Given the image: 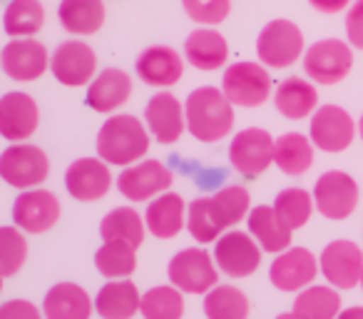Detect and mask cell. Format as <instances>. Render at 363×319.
<instances>
[{
	"mask_svg": "<svg viewBox=\"0 0 363 319\" xmlns=\"http://www.w3.org/2000/svg\"><path fill=\"white\" fill-rule=\"evenodd\" d=\"M356 120L341 105L316 107L311 122H308V137H311L313 147L328 152V155H338V152L348 150L351 142L356 140Z\"/></svg>",
	"mask_w": 363,
	"mask_h": 319,
	"instance_id": "8fae6325",
	"label": "cell"
},
{
	"mask_svg": "<svg viewBox=\"0 0 363 319\" xmlns=\"http://www.w3.org/2000/svg\"><path fill=\"white\" fill-rule=\"evenodd\" d=\"M174 183V175L160 160H140L122 168L117 175V190L130 202H150L157 195L167 193Z\"/></svg>",
	"mask_w": 363,
	"mask_h": 319,
	"instance_id": "5bb4252c",
	"label": "cell"
},
{
	"mask_svg": "<svg viewBox=\"0 0 363 319\" xmlns=\"http://www.w3.org/2000/svg\"><path fill=\"white\" fill-rule=\"evenodd\" d=\"M28 259V239L26 232L16 225L0 227V272L13 277L23 269Z\"/></svg>",
	"mask_w": 363,
	"mask_h": 319,
	"instance_id": "f35d334b",
	"label": "cell"
},
{
	"mask_svg": "<svg viewBox=\"0 0 363 319\" xmlns=\"http://www.w3.org/2000/svg\"><path fill=\"white\" fill-rule=\"evenodd\" d=\"M222 92L234 107H262L274 95L269 67L259 60H237L224 67Z\"/></svg>",
	"mask_w": 363,
	"mask_h": 319,
	"instance_id": "277c9868",
	"label": "cell"
},
{
	"mask_svg": "<svg viewBox=\"0 0 363 319\" xmlns=\"http://www.w3.org/2000/svg\"><path fill=\"white\" fill-rule=\"evenodd\" d=\"M264 249L259 242L244 229H227L222 237L214 242V262L217 269L229 279H247L262 267Z\"/></svg>",
	"mask_w": 363,
	"mask_h": 319,
	"instance_id": "9c48e42d",
	"label": "cell"
},
{
	"mask_svg": "<svg viewBox=\"0 0 363 319\" xmlns=\"http://www.w3.org/2000/svg\"><path fill=\"white\" fill-rule=\"evenodd\" d=\"M145 125L152 140L160 145H174L187 132V117H184V102L169 90H157L145 105Z\"/></svg>",
	"mask_w": 363,
	"mask_h": 319,
	"instance_id": "e0dca14e",
	"label": "cell"
},
{
	"mask_svg": "<svg viewBox=\"0 0 363 319\" xmlns=\"http://www.w3.org/2000/svg\"><path fill=\"white\" fill-rule=\"evenodd\" d=\"M247 232L259 242V247L269 254H279L291 247L294 229H289L277 215L274 205H257L247 215Z\"/></svg>",
	"mask_w": 363,
	"mask_h": 319,
	"instance_id": "83f0119b",
	"label": "cell"
},
{
	"mask_svg": "<svg viewBox=\"0 0 363 319\" xmlns=\"http://www.w3.org/2000/svg\"><path fill=\"white\" fill-rule=\"evenodd\" d=\"M187 294L179 292L174 284H157L142 294L140 314L142 319H182L184 317V302Z\"/></svg>",
	"mask_w": 363,
	"mask_h": 319,
	"instance_id": "d590c367",
	"label": "cell"
},
{
	"mask_svg": "<svg viewBox=\"0 0 363 319\" xmlns=\"http://www.w3.org/2000/svg\"><path fill=\"white\" fill-rule=\"evenodd\" d=\"M303 50L306 43L301 28L286 18L269 21L257 38V58L269 70H286L296 60H301Z\"/></svg>",
	"mask_w": 363,
	"mask_h": 319,
	"instance_id": "8992f818",
	"label": "cell"
},
{
	"mask_svg": "<svg viewBox=\"0 0 363 319\" xmlns=\"http://www.w3.org/2000/svg\"><path fill=\"white\" fill-rule=\"evenodd\" d=\"M112 168L102 157H80L65 170V190L77 202H97L112 190Z\"/></svg>",
	"mask_w": 363,
	"mask_h": 319,
	"instance_id": "d6986e66",
	"label": "cell"
},
{
	"mask_svg": "<svg viewBox=\"0 0 363 319\" xmlns=\"http://www.w3.org/2000/svg\"><path fill=\"white\" fill-rule=\"evenodd\" d=\"M291 312L303 319H336L341 312V297L331 284H308L296 292Z\"/></svg>",
	"mask_w": 363,
	"mask_h": 319,
	"instance_id": "836d02e7",
	"label": "cell"
},
{
	"mask_svg": "<svg viewBox=\"0 0 363 319\" xmlns=\"http://www.w3.org/2000/svg\"><path fill=\"white\" fill-rule=\"evenodd\" d=\"M204 317L207 319H249V297L234 284H217L204 294Z\"/></svg>",
	"mask_w": 363,
	"mask_h": 319,
	"instance_id": "e575fe53",
	"label": "cell"
},
{
	"mask_svg": "<svg viewBox=\"0 0 363 319\" xmlns=\"http://www.w3.org/2000/svg\"><path fill=\"white\" fill-rule=\"evenodd\" d=\"M274 210L281 217V222L286 225L289 229H301L308 225L313 215V195L303 188H286L277 195L274 200Z\"/></svg>",
	"mask_w": 363,
	"mask_h": 319,
	"instance_id": "74e56055",
	"label": "cell"
},
{
	"mask_svg": "<svg viewBox=\"0 0 363 319\" xmlns=\"http://www.w3.org/2000/svg\"><path fill=\"white\" fill-rule=\"evenodd\" d=\"M336 319H363V307H348V309H341Z\"/></svg>",
	"mask_w": 363,
	"mask_h": 319,
	"instance_id": "ee69618b",
	"label": "cell"
},
{
	"mask_svg": "<svg viewBox=\"0 0 363 319\" xmlns=\"http://www.w3.org/2000/svg\"><path fill=\"white\" fill-rule=\"evenodd\" d=\"M0 319H45L43 307L33 304L30 299H8L0 304Z\"/></svg>",
	"mask_w": 363,
	"mask_h": 319,
	"instance_id": "60d3db41",
	"label": "cell"
},
{
	"mask_svg": "<svg viewBox=\"0 0 363 319\" xmlns=\"http://www.w3.org/2000/svg\"><path fill=\"white\" fill-rule=\"evenodd\" d=\"M132 97V77L120 67H105L87 85L85 105L100 115H115Z\"/></svg>",
	"mask_w": 363,
	"mask_h": 319,
	"instance_id": "603a6c76",
	"label": "cell"
},
{
	"mask_svg": "<svg viewBox=\"0 0 363 319\" xmlns=\"http://www.w3.org/2000/svg\"><path fill=\"white\" fill-rule=\"evenodd\" d=\"M303 72L311 82L318 85H336V82L346 80L348 72L353 67V48L346 40H336V38H326V40H316L303 50L301 58Z\"/></svg>",
	"mask_w": 363,
	"mask_h": 319,
	"instance_id": "ba28073f",
	"label": "cell"
},
{
	"mask_svg": "<svg viewBox=\"0 0 363 319\" xmlns=\"http://www.w3.org/2000/svg\"><path fill=\"white\" fill-rule=\"evenodd\" d=\"M313 142L301 132H284L274 140V165L289 178H301L313 165Z\"/></svg>",
	"mask_w": 363,
	"mask_h": 319,
	"instance_id": "4dcf8cb0",
	"label": "cell"
},
{
	"mask_svg": "<svg viewBox=\"0 0 363 319\" xmlns=\"http://www.w3.org/2000/svg\"><path fill=\"white\" fill-rule=\"evenodd\" d=\"M358 135H361V142H363V115H361V120H358Z\"/></svg>",
	"mask_w": 363,
	"mask_h": 319,
	"instance_id": "bcb514c9",
	"label": "cell"
},
{
	"mask_svg": "<svg viewBox=\"0 0 363 319\" xmlns=\"http://www.w3.org/2000/svg\"><path fill=\"white\" fill-rule=\"evenodd\" d=\"M105 3L102 0H60L57 21L70 36L90 38L105 26Z\"/></svg>",
	"mask_w": 363,
	"mask_h": 319,
	"instance_id": "f546056e",
	"label": "cell"
},
{
	"mask_svg": "<svg viewBox=\"0 0 363 319\" xmlns=\"http://www.w3.org/2000/svg\"><path fill=\"white\" fill-rule=\"evenodd\" d=\"M187 132L199 142L227 140L234 130V105L227 100L222 87L202 85L184 100Z\"/></svg>",
	"mask_w": 363,
	"mask_h": 319,
	"instance_id": "3957f363",
	"label": "cell"
},
{
	"mask_svg": "<svg viewBox=\"0 0 363 319\" xmlns=\"http://www.w3.org/2000/svg\"><path fill=\"white\" fill-rule=\"evenodd\" d=\"M3 279H6V274L0 272V292H3Z\"/></svg>",
	"mask_w": 363,
	"mask_h": 319,
	"instance_id": "7dc6e473",
	"label": "cell"
},
{
	"mask_svg": "<svg viewBox=\"0 0 363 319\" xmlns=\"http://www.w3.org/2000/svg\"><path fill=\"white\" fill-rule=\"evenodd\" d=\"M147 232L157 239H172L187 227V202L177 193H162L147 202L145 210Z\"/></svg>",
	"mask_w": 363,
	"mask_h": 319,
	"instance_id": "d4e9b609",
	"label": "cell"
},
{
	"mask_svg": "<svg viewBox=\"0 0 363 319\" xmlns=\"http://www.w3.org/2000/svg\"><path fill=\"white\" fill-rule=\"evenodd\" d=\"M184 63H187L184 55H179L174 48L150 45L135 60L137 80H142L150 87H157V90H169L184 75Z\"/></svg>",
	"mask_w": 363,
	"mask_h": 319,
	"instance_id": "7402d4cb",
	"label": "cell"
},
{
	"mask_svg": "<svg viewBox=\"0 0 363 319\" xmlns=\"http://www.w3.org/2000/svg\"><path fill=\"white\" fill-rule=\"evenodd\" d=\"M229 163L242 178L257 180L274 165V137L264 127H244L229 142Z\"/></svg>",
	"mask_w": 363,
	"mask_h": 319,
	"instance_id": "30bf717a",
	"label": "cell"
},
{
	"mask_svg": "<svg viewBox=\"0 0 363 319\" xmlns=\"http://www.w3.org/2000/svg\"><path fill=\"white\" fill-rule=\"evenodd\" d=\"M95 145L97 157H102L110 168H127L145 160L152 145V135L145 120H137L127 112H115L97 130Z\"/></svg>",
	"mask_w": 363,
	"mask_h": 319,
	"instance_id": "7a4b0ae2",
	"label": "cell"
},
{
	"mask_svg": "<svg viewBox=\"0 0 363 319\" xmlns=\"http://www.w3.org/2000/svg\"><path fill=\"white\" fill-rule=\"evenodd\" d=\"M219 269L204 247H184L167 264V279L184 294H207L219 284Z\"/></svg>",
	"mask_w": 363,
	"mask_h": 319,
	"instance_id": "52a82bcc",
	"label": "cell"
},
{
	"mask_svg": "<svg viewBox=\"0 0 363 319\" xmlns=\"http://www.w3.org/2000/svg\"><path fill=\"white\" fill-rule=\"evenodd\" d=\"M145 234H147L145 215H140L130 205L110 210L100 222L102 242H115L117 239V242H127L140 249L142 242H145Z\"/></svg>",
	"mask_w": 363,
	"mask_h": 319,
	"instance_id": "1f68e13d",
	"label": "cell"
},
{
	"mask_svg": "<svg viewBox=\"0 0 363 319\" xmlns=\"http://www.w3.org/2000/svg\"><path fill=\"white\" fill-rule=\"evenodd\" d=\"M346 38L348 45L363 50V0H353L346 13Z\"/></svg>",
	"mask_w": 363,
	"mask_h": 319,
	"instance_id": "b9f144b4",
	"label": "cell"
},
{
	"mask_svg": "<svg viewBox=\"0 0 363 319\" xmlns=\"http://www.w3.org/2000/svg\"><path fill=\"white\" fill-rule=\"evenodd\" d=\"M274 107L286 120H306L318 107V90L306 77H286L274 90Z\"/></svg>",
	"mask_w": 363,
	"mask_h": 319,
	"instance_id": "4316f807",
	"label": "cell"
},
{
	"mask_svg": "<svg viewBox=\"0 0 363 319\" xmlns=\"http://www.w3.org/2000/svg\"><path fill=\"white\" fill-rule=\"evenodd\" d=\"M50 72L65 87H87L97 75V53L85 40H65L50 53Z\"/></svg>",
	"mask_w": 363,
	"mask_h": 319,
	"instance_id": "2e32d148",
	"label": "cell"
},
{
	"mask_svg": "<svg viewBox=\"0 0 363 319\" xmlns=\"http://www.w3.org/2000/svg\"><path fill=\"white\" fill-rule=\"evenodd\" d=\"M142 292L132 279H107L95 297V312L100 319H132L140 312Z\"/></svg>",
	"mask_w": 363,
	"mask_h": 319,
	"instance_id": "f1b7e54d",
	"label": "cell"
},
{
	"mask_svg": "<svg viewBox=\"0 0 363 319\" xmlns=\"http://www.w3.org/2000/svg\"><path fill=\"white\" fill-rule=\"evenodd\" d=\"M45 26V6L40 0H11L3 11V31L8 38H35Z\"/></svg>",
	"mask_w": 363,
	"mask_h": 319,
	"instance_id": "d6a6232c",
	"label": "cell"
},
{
	"mask_svg": "<svg viewBox=\"0 0 363 319\" xmlns=\"http://www.w3.org/2000/svg\"><path fill=\"white\" fill-rule=\"evenodd\" d=\"M62 205L50 190H23L13 202V225L26 234H45L57 225Z\"/></svg>",
	"mask_w": 363,
	"mask_h": 319,
	"instance_id": "9a60e30c",
	"label": "cell"
},
{
	"mask_svg": "<svg viewBox=\"0 0 363 319\" xmlns=\"http://www.w3.org/2000/svg\"><path fill=\"white\" fill-rule=\"evenodd\" d=\"M92 312H95V299L75 282L52 284L43 299L45 319H90Z\"/></svg>",
	"mask_w": 363,
	"mask_h": 319,
	"instance_id": "484cf974",
	"label": "cell"
},
{
	"mask_svg": "<svg viewBox=\"0 0 363 319\" xmlns=\"http://www.w3.org/2000/svg\"><path fill=\"white\" fill-rule=\"evenodd\" d=\"M0 70L16 82H35L50 70V53L35 38H13L0 50Z\"/></svg>",
	"mask_w": 363,
	"mask_h": 319,
	"instance_id": "4fadbf2b",
	"label": "cell"
},
{
	"mask_svg": "<svg viewBox=\"0 0 363 319\" xmlns=\"http://www.w3.org/2000/svg\"><path fill=\"white\" fill-rule=\"evenodd\" d=\"M277 319H303V317H298L296 312H284V314H279Z\"/></svg>",
	"mask_w": 363,
	"mask_h": 319,
	"instance_id": "f6af8a7d",
	"label": "cell"
},
{
	"mask_svg": "<svg viewBox=\"0 0 363 319\" xmlns=\"http://www.w3.org/2000/svg\"><path fill=\"white\" fill-rule=\"evenodd\" d=\"M318 274V259L306 247H289L274 254L269 264V282L279 292H301L313 284Z\"/></svg>",
	"mask_w": 363,
	"mask_h": 319,
	"instance_id": "ffe728a7",
	"label": "cell"
},
{
	"mask_svg": "<svg viewBox=\"0 0 363 319\" xmlns=\"http://www.w3.org/2000/svg\"><path fill=\"white\" fill-rule=\"evenodd\" d=\"M184 60L202 72H214L227 67L229 63V43L217 28L199 26L184 40Z\"/></svg>",
	"mask_w": 363,
	"mask_h": 319,
	"instance_id": "cb8c5ba5",
	"label": "cell"
},
{
	"mask_svg": "<svg viewBox=\"0 0 363 319\" xmlns=\"http://www.w3.org/2000/svg\"><path fill=\"white\" fill-rule=\"evenodd\" d=\"M361 289H363V272H361Z\"/></svg>",
	"mask_w": 363,
	"mask_h": 319,
	"instance_id": "c3c4849f",
	"label": "cell"
},
{
	"mask_svg": "<svg viewBox=\"0 0 363 319\" xmlns=\"http://www.w3.org/2000/svg\"><path fill=\"white\" fill-rule=\"evenodd\" d=\"M189 21L204 28H217L232 13V0H182Z\"/></svg>",
	"mask_w": 363,
	"mask_h": 319,
	"instance_id": "ab89813d",
	"label": "cell"
},
{
	"mask_svg": "<svg viewBox=\"0 0 363 319\" xmlns=\"http://www.w3.org/2000/svg\"><path fill=\"white\" fill-rule=\"evenodd\" d=\"M95 267L105 279H130L137 269V247L127 242H102L95 252Z\"/></svg>",
	"mask_w": 363,
	"mask_h": 319,
	"instance_id": "8d00e7d4",
	"label": "cell"
},
{
	"mask_svg": "<svg viewBox=\"0 0 363 319\" xmlns=\"http://www.w3.org/2000/svg\"><path fill=\"white\" fill-rule=\"evenodd\" d=\"M313 11L323 13V16H336V13H343L346 8H351L353 0H308Z\"/></svg>",
	"mask_w": 363,
	"mask_h": 319,
	"instance_id": "7bdbcfd3",
	"label": "cell"
},
{
	"mask_svg": "<svg viewBox=\"0 0 363 319\" xmlns=\"http://www.w3.org/2000/svg\"><path fill=\"white\" fill-rule=\"evenodd\" d=\"M313 207L326 220H346L358 207L361 190L358 183L343 170H328L313 185Z\"/></svg>",
	"mask_w": 363,
	"mask_h": 319,
	"instance_id": "7c38bea8",
	"label": "cell"
},
{
	"mask_svg": "<svg viewBox=\"0 0 363 319\" xmlns=\"http://www.w3.org/2000/svg\"><path fill=\"white\" fill-rule=\"evenodd\" d=\"M40 127V107L33 95L11 90L0 97V137L8 142H28Z\"/></svg>",
	"mask_w": 363,
	"mask_h": 319,
	"instance_id": "44dd1931",
	"label": "cell"
},
{
	"mask_svg": "<svg viewBox=\"0 0 363 319\" xmlns=\"http://www.w3.org/2000/svg\"><path fill=\"white\" fill-rule=\"evenodd\" d=\"M252 210V195L244 185H227L209 198L187 205V232L197 244H214L227 229L244 222Z\"/></svg>",
	"mask_w": 363,
	"mask_h": 319,
	"instance_id": "6da1fadb",
	"label": "cell"
},
{
	"mask_svg": "<svg viewBox=\"0 0 363 319\" xmlns=\"http://www.w3.org/2000/svg\"><path fill=\"white\" fill-rule=\"evenodd\" d=\"M318 272L323 274L331 287L336 289H353L361 284L363 272V252L351 239H333L323 247L318 257Z\"/></svg>",
	"mask_w": 363,
	"mask_h": 319,
	"instance_id": "ac0fdd59",
	"label": "cell"
},
{
	"mask_svg": "<svg viewBox=\"0 0 363 319\" xmlns=\"http://www.w3.org/2000/svg\"><path fill=\"white\" fill-rule=\"evenodd\" d=\"M50 175V160L45 150L33 142H11L0 152V180L18 193L40 188Z\"/></svg>",
	"mask_w": 363,
	"mask_h": 319,
	"instance_id": "5b68a950",
	"label": "cell"
}]
</instances>
